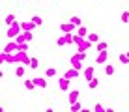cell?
<instances>
[{
    "label": "cell",
    "instance_id": "603a6c76",
    "mask_svg": "<svg viewBox=\"0 0 129 112\" xmlns=\"http://www.w3.org/2000/svg\"><path fill=\"white\" fill-rule=\"evenodd\" d=\"M24 88H26V90H30V92H32V90H36L38 86H36V82H34L32 79H28V80H24Z\"/></svg>",
    "mask_w": 129,
    "mask_h": 112
},
{
    "label": "cell",
    "instance_id": "1f68e13d",
    "mask_svg": "<svg viewBox=\"0 0 129 112\" xmlns=\"http://www.w3.org/2000/svg\"><path fill=\"white\" fill-rule=\"evenodd\" d=\"M127 24H129V22H127Z\"/></svg>",
    "mask_w": 129,
    "mask_h": 112
},
{
    "label": "cell",
    "instance_id": "7a4b0ae2",
    "mask_svg": "<svg viewBox=\"0 0 129 112\" xmlns=\"http://www.w3.org/2000/svg\"><path fill=\"white\" fill-rule=\"evenodd\" d=\"M75 45H77V51H82V52H86L88 49H92V43L88 38H81V35H77L75 38Z\"/></svg>",
    "mask_w": 129,
    "mask_h": 112
},
{
    "label": "cell",
    "instance_id": "8fae6325",
    "mask_svg": "<svg viewBox=\"0 0 129 112\" xmlns=\"http://www.w3.org/2000/svg\"><path fill=\"white\" fill-rule=\"evenodd\" d=\"M21 26H23L24 32H34V28H38V24H36L34 21H26V22H21Z\"/></svg>",
    "mask_w": 129,
    "mask_h": 112
},
{
    "label": "cell",
    "instance_id": "4dcf8cb0",
    "mask_svg": "<svg viewBox=\"0 0 129 112\" xmlns=\"http://www.w3.org/2000/svg\"><path fill=\"white\" fill-rule=\"evenodd\" d=\"M127 56H129V51H127Z\"/></svg>",
    "mask_w": 129,
    "mask_h": 112
},
{
    "label": "cell",
    "instance_id": "52a82bcc",
    "mask_svg": "<svg viewBox=\"0 0 129 112\" xmlns=\"http://www.w3.org/2000/svg\"><path fill=\"white\" fill-rule=\"evenodd\" d=\"M69 86H71V79H68V77H62L58 79V88H60V92H69Z\"/></svg>",
    "mask_w": 129,
    "mask_h": 112
},
{
    "label": "cell",
    "instance_id": "cb8c5ba5",
    "mask_svg": "<svg viewBox=\"0 0 129 112\" xmlns=\"http://www.w3.org/2000/svg\"><path fill=\"white\" fill-rule=\"evenodd\" d=\"M30 69H38V67H39V60H38V58H36V56H32V58H30Z\"/></svg>",
    "mask_w": 129,
    "mask_h": 112
},
{
    "label": "cell",
    "instance_id": "f1b7e54d",
    "mask_svg": "<svg viewBox=\"0 0 129 112\" xmlns=\"http://www.w3.org/2000/svg\"><path fill=\"white\" fill-rule=\"evenodd\" d=\"M92 110H95V112H103V110H105V106L101 105V103H95V105L92 106Z\"/></svg>",
    "mask_w": 129,
    "mask_h": 112
},
{
    "label": "cell",
    "instance_id": "5bb4252c",
    "mask_svg": "<svg viewBox=\"0 0 129 112\" xmlns=\"http://www.w3.org/2000/svg\"><path fill=\"white\" fill-rule=\"evenodd\" d=\"M75 34L81 35V38H88V34H90V32H88V28L84 24H81V26H77V32H75Z\"/></svg>",
    "mask_w": 129,
    "mask_h": 112
},
{
    "label": "cell",
    "instance_id": "ac0fdd59",
    "mask_svg": "<svg viewBox=\"0 0 129 112\" xmlns=\"http://www.w3.org/2000/svg\"><path fill=\"white\" fill-rule=\"evenodd\" d=\"M118 60H120V64L127 65V64H129V56H127V52H120V54H118Z\"/></svg>",
    "mask_w": 129,
    "mask_h": 112
},
{
    "label": "cell",
    "instance_id": "44dd1931",
    "mask_svg": "<svg viewBox=\"0 0 129 112\" xmlns=\"http://www.w3.org/2000/svg\"><path fill=\"white\" fill-rule=\"evenodd\" d=\"M97 86H99V79H97V77H94L92 80H88V88H90V90H95Z\"/></svg>",
    "mask_w": 129,
    "mask_h": 112
},
{
    "label": "cell",
    "instance_id": "4316f807",
    "mask_svg": "<svg viewBox=\"0 0 129 112\" xmlns=\"http://www.w3.org/2000/svg\"><path fill=\"white\" fill-rule=\"evenodd\" d=\"M56 45H58V47H64V45H68V39H66V34H64V35H60V38L56 39Z\"/></svg>",
    "mask_w": 129,
    "mask_h": 112
},
{
    "label": "cell",
    "instance_id": "ba28073f",
    "mask_svg": "<svg viewBox=\"0 0 129 112\" xmlns=\"http://www.w3.org/2000/svg\"><path fill=\"white\" fill-rule=\"evenodd\" d=\"M107 60H109V52H107V51H99V52H97V56H95V64L103 65V64H107Z\"/></svg>",
    "mask_w": 129,
    "mask_h": 112
},
{
    "label": "cell",
    "instance_id": "7402d4cb",
    "mask_svg": "<svg viewBox=\"0 0 129 112\" xmlns=\"http://www.w3.org/2000/svg\"><path fill=\"white\" fill-rule=\"evenodd\" d=\"M88 39H90V41L92 43H97V41H101V38H99V34H95V32H90V34H88Z\"/></svg>",
    "mask_w": 129,
    "mask_h": 112
},
{
    "label": "cell",
    "instance_id": "9c48e42d",
    "mask_svg": "<svg viewBox=\"0 0 129 112\" xmlns=\"http://www.w3.org/2000/svg\"><path fill=\"white\" fill-rule=\"evenodd\" d=\"M82 77L86 79V82H88V80H92L95 77V69H94V67H84V69H82Z\"/></svg>",
    "mask_w": 129,
    "mask_h": 112
},
{
    "label": "cell",
    "instance_id": "83f0119b",
    "mask_svg": "<svg viewBox=\"0 0 129 112\" xmlns=\"http://www.w3.org/2000/svg\"><path fill=\"white\" fill-rule=\"evenodd\" d=\"M120 22H129V11H122V15H120Z\"/></svg>",
    "mask_w": 129,
    "mask_h": 112
},
{
    "label": "cell",
    "instance_id": "8992f818",
    "mask_svg": "<svg viewBox=\"0 0 129 112\" xmlns=\"http://www.w3.org/2000/svg\"><path fill=\"white\" fill-rule=\"evenodd\" d=\"M64 77H68V79H71V80H77L79 77H81V69H77V67H73V65H71L69 69H66Z\"/></svg>",
    "mask_w": 129,
    "mask_h": 112
},
{
    "label": "cell",
    "instance_id": "3957f363",
    "mask_svg": "<svg viewBox=\"0 0 129 112\" xmlns=\"http://www.w3.org/2000/svg\"><path fill=\"white\" fill-rule=\"evenodd\" d=\"M21 32H23V26H21V22H13L11 26H8V30H6V38H8V39H15Z\"/></svg>",
    "mask_w": 129,
    "mask_h": 112
},
{
    "label": "cell",
    "instance_id": "7c38bea8",
    "mask_svg": "<svg viewBox=\"0 0 129 112\" xmlns=\"http://www.w3.org/2000/svg\"><path fill=\"white\" fill-rule=\"evenodd\" d=\"M24 75H26V65L24 64H19V65L15 67V77L17 79H23Z\"/></svg>",
    "mask_w": 129,
    "mask_h": 112
},
{
    "label": "cell",
    "instance_id": "2e32d148",
    "mask_svg": "<svg viewBox=\"0 0 129 112\" xmlns=\"http://www.w3.org/2000/svg\"><path fill=\"white\" fill-rule=\"evenodd\" d=\"M114 71H116V67H114V65L105 64V75H107V77H112V75H114Z\"/></svg>",
    "mask_w": 129,
    "mask_h": 112
},
{
    "label": "cell",
    "instance_id": "30bf717a",
    "mask_svg": "<svg viewBox=\"0 0 129 112\" xmlns=\"http://www.w3.org/2000/svg\"><path fill=\"white\" fill-rule=\"evenodd\" d=\"M79 95H81V92H79V90H69V92H68V103L71 105V103L79 101Z\"/></svg>",
    "mask_w": 129,
    "mask_h": 112
},
{
    "label": "cell",
    "instance_id": "f546056e",
    "mask_svg": "<svg viewBox=\"0 0 129 112\" xmlns=\"http://www.w3.org/2000/svg\"><path fill=\"white\" fill-rule=\"evenodd\" d=\"M23 32H24V30H23ZM24 38H26V41H28V43H32L34 34H32V32H24Z\"/></svg>",
    "mask_w": 129,
    "mask_h": 112
},
{
    "label": "cell",
    "instance_id": "6da1fadb",
    "mask_svg": "<svg viewBox=\"0 0 129 112\" xmlns=\"http://www.w3.org/2000/svg\"><path fill=\"white\" fill-rule=\"evenodd\" d=\"M84 60H86V52H82V51H77L73 56L69 58L71 65L77 67V69H84V67H82V62H84Z\"/></svg>",
    "mask_w": 129,
    "mask_h": 112
},
{
    "label": "cell",
    "instance_id": "4fadbf2b",
    "mask_svg": "<svg viewBox=\"0 0 129 112\" xmlns=\"http://www.w3.org/2000/svg\"><path fill=\"white\" fill-rule=\"evenodd\" d=\"M32 80L36 82V86H38V88H41V90L47 88V77H36V79H32Z\"/></svg>",
    "mask_w": 129,
    "mask_h": 112
},
{
    "label": "cell",
    "instance_id": "9a60e30c",
    "mask_svg": "<svg viewBox=\"0 0 129 112\" xmlns=\"http://www.w3.org/2000/svg\"><path fill=\"white\" fill-rule=\"evenodd\" d=\"M4 22H6V26H11L13 22H17L15 21V15H13V13H8V15L4 17Z\"/></svg>",
    "mask_w": 129,
    "mask_h": 112
},
{
    "label": "cell",
    "instance_id": "277c9868",
    "mask_svg": "<svg viewBox=\"0 0 129 112\" xmlns=\"http://www.w3.org/2000/svg\"><path fill=\"white\" fill-rule=\"evenodd\" d=\"M2 51H6V52H17V51H21V45L15 41V39H10L6 45H4V49Z\"/></svg>",
    "mask_w": 129,
    "mask_h": 112
},
{
    "label": "cell",
    "instance_id": "d6986e66",
    "mask_svg": "<svg viewBox=\"0 0 129 112\" xmlns=\"http://www.w3.org/2000/svg\"><path fill=\"white\" fill-rule=\"evenodd\" d=\"M107 49H109V43L107 41H97L95 43V51L99 52V51H107Z\"/></svg>",
    "mask_w": 129,
    "mask_h": 112
},
{
    "label": "cell",
    "instance_id": "5b68a950",
    "mask_svg": "<svg viewBox=\"0 0 129 112\" xmlns=\"http://www.w3.org/2000/svg\"><path fill=\"white\" fill-rule=\"evenodd\" d=\"M60 32H62V34L77 32V26H75V24H73L71 21H68V22H60Z\"/></svg>",
    "mask_w": 129,
    "mask_h": 112
},
{
    "label": "cell",
    "instance_id": "484cf974",
    "mask_svg": "<svg viewBox=\"0 0 129 112\" xmlns=\"http://www.w3.org/2000/svg\"><path fill=\"white\" fill-rule=\"evenodd\" d=\"M71 22H73V24L75 26H81L82 24V19H81V17H79V15H73V17H71V19H69Z\"/></svg>",
    "mask_w": 129,
    "mask_h": 112
},
{
    "label": "cell",
    "instance_id": "e0dca14e",
    "mask_svg": "<svg viewBox=\"0 0 129 112\" xmlns=\"http://www.w3.org/2000/svg\"><path fill=\"white\" fill-rule=\"evenodd\" d=\"M82 108H84V106L79 101H75V103H71V105H69V110L71 112H79V110H82Z\"/></svg>",
    "mask_w": 129,
    "mask_h": 112
},
{
    "label": "cell",
    "instance_id": "d4e9b609",
    "mask_svg": "<svg viewBox=\"0 0 129 112\" xmlns=\"http://www.w3.org/2000/svg\"><path fill=\"white\" fill-rule=\"evenodd\" d=\"M30 21H34L38 26H43V17H39V15H32V17H30Z\"/></svg>",
    "mask_w": 129,
    "mask_h": 112
},
{
    "label": "cell",
    "instance_id": "ffe728a7",
    "mask_svg": "<svg viewBox=\"0 0 129 112\" xmlns=\"http://www.w3.org/2000/svg\"><path fill=\"white\" fill-rule=\"evenodd\" d=\"M45 77L47 79H54L56 77V69H54V67H47V69H45Z\"/></svg>",
    "mask_w": 129,
    "mask_h": 112
}]
</instances>
